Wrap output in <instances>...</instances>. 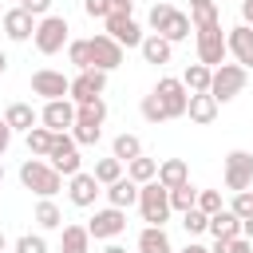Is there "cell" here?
Here are the masks:
<instances>
[{"label":"cell","instance_id":"21","mask_svg":"<svg viewBox=\"0 0 253 253\" xmlns=\"http://www.w3.org/2000/svg\"><path fill=\"white\" fill-rule=\"evenodd\" d=\"M138 182H130V178H119V182H111L103 194H107V206H115V210H130V206H138Z\"/></svg>","mask_w":253,"mask_h":253},{"label":"cell","instance_id":"50","mask_svg":"<svg viewBox=\"0 0 253 253\" xmlns=\"http://www.w3.org/2000/svg\"><path fill=\"white\" fill-rule=\"evenodd\" d=\"M4 71H8V55L0 51V75H4Z\"/></svg>","mask_w":253,"mask_h":253},{"label":"cell","instance_id":"44","mask_svg":"<svg viewBox=\"0 0 253 253\" xmlns=\"http://www.w3.org/2000/svg\"><path fill=\"white\" fill-rule=\"evenodd\" d=\"M20 8H24V12H32V16H40V20H43V16H51V0H20Z\"/></svg>","mask_w":253,"mask_h":253},{"label":"cell","instance_id":"22","mask_svg":"<svg viewBox=\"0 0 253 253\" xmlns=\"http://www.w3.org/2000/svg\"><path fill=\"white\" fill-rule=\"evenodd\" d=\"M217 99L210 95V91H202V95H190V107H186V115H190V123H198V126H210L213 119H217Z\"/></svg>","mask_w":253,"mask_h":253},{"label":"cell","instance_id":"32","mask_svg":"<svg viewBox=\"0 0 253 253\" xmlns=\"http://www.w3.org/2000/svg\"><path fill=\"white\" fill-rule=\"evenodd\" d=\"M126 178L138 182V186H146V182L158 178V162L154 158H134V162H126Z\"/></svg>","mask_w":253,"mask_h":253},{"label":"cell","instance_id":"1","mask_svg":"<svg viewBox=\"0 0 253 253\" xmlns=\"http://www.w3.org/2000/svg\"><path fill=\"white\" fill-rule=\"evenodd\" d=\"M20 182H24V190H32V194H40V198H55V194L63 190V174H59L47 158H28V162L20 166Z\"/></svg>","mask_w":253,"mask_h":253},{"label":"cell","instance_id":"36","mask_svg":"<svg viewBox=\"0 0 253 253\" xmlns=\"http://www.w3.org/2000/svg\"><path fill=\"white\" fill-rule=\"evenodd\" d=\"M198 206V190L186 182V186H178V190H170V210H178V213H190Z\"/></svg>","mask_w":253,"mask_h":253},{"label":"cell","instance_id":"29","mask_svg":"<svg viewBox=\"0 0 253 253\" xmlns=\"http://www.w3.org/2000/svg\"><path fill=\"white\" fill-rule=\"evenodd\" d=\"M210 79H213V67H206V63H190V67L182 71V83H186V91H190V95L210 91Z\"/></svg>","mask_w":253,"mask_h":253},{"label":"cell","instance_id":"38","mask_svg":"<svg viewBox=\"0 0 253 253\" xmlns=\"http://www.w3.org/2000/svg\"><path fill=\"white\" fill-rule=\"evenodd\" d=\"M198 210L202 213H217V210H225V202H221V190H198Z\"/></svg>","mask_w":253,"mask_h":253},{"label":"cell","instance_id":"34","mask_svg":"<svg viewBox=\"0 0 253 253\" xmlns=\"http://www.w3.org/2000/svg\"><path fill=\"white\" fill-rule=\"evenodd\" d=\"M91 174L99 178V186H111V182H119V178H123V162H119L115 154H111V158H99Z\"/></svg>","mask_w":253,"mask_h":253},{"label":"cell","instance_id":"23","mask_svg":"<svg viewBox=\"0 0 253 253\" xmlns=\"http://www.w3.org/2000/svg\"><path fill=\"white\" fill-rule=\"evenodd\" d=\"M210 233H213V241H229V237H241V217L225 206V210H217L213 217H210Z\"/></svg>","mask_w":253,"mask_h":253},{"label":"cell","instance_id":"33","mask_svg":"<svg viewBox=\"0 0 253 253\" xmlns=\"http://www.w3.org/2000/svg\"><path fill=\"white\" fill-rule=\"evenodd\" d=\"M36 221H40V229H59L63 225V213H59V206L51 198H40L36 202Z\"/></svg>","mask_w":253,"mask_h":253},{"label":"cell","instance_id":"17","mask_svg":"<svg viewBox=\"0 0 253 253\" xmlns=\"http://www.w3.org/2000/svg\"><path fill=\"white\" fill-rule=\"evenodd\" d=\"M91 63H95L99 71H115V67L123 63V47H119L107 32H99V36H91Z\"/></svg>","mask_w":253,"mask_h":253},{"label":"cell","instance_id":"5","mask_svg":"<svg viewBox=\"0 0 253 253\" xmlns=\"http://www.w3.org/2000/svg\"><path fill=\"white\" fill-rule=\"evenodd\" d=\"M67 20L63 16H43L40 24H36V36H32V43H36V51L40 55H55V51H63L71 40H67Z\"/></svg>","mask_w":253,"mask_h":253},{"label":"cell","instance_id":"48","mask_svg":"<svg viewBox=\"0 0 253 253\" xmlns=\"http://www.w3.org/2000/svg\"><path fill=\"white\" fill-rule=\"evenodd\" d=\"M178 253H210V249H206V245H198V241H190V245H186V249H178Z\"/></svg>","mask_w":253,"mask_h":253},{"label":"cell","instance_id":"11","mask_svg":"<svg viewBox=\"0 0 253 253\" xmlns=\"http://www.w3.org/2000/svg\"><path fill=\"white\" fill-rule=\"evenodd\" d=\"M47 162H51V166H55L63 178H75V174H79V142H75L71 134H55Z\"/></svg>","mask_w":253,"mask_h":253},{"label":"cell","instance_id":"42","mask_svg":"<svg viewBox=\"0 0 253 253\" xmlns=\"http://www.w3.org/2000/svg\"><path fill=\"white\" fill-rule=\"evenodd\" d=\"M83 12H87L91 20H107V16L115 12V0H83Z\"/></svg>","mask_w":253,"mask_h":253},{"label":"cell","instance_id":"43","mask_svg":"<svg viewBox=\"0 0 253 253\" xmlns=\"http://www.w3.org/2000/svg\"><path fill=\"white\" fill-rule=\"evenodd\" d=\"M210 253H253V241H245V237H229V241H217Z\"/></svg>","mask_w":253,"mask_h":253},{"label":"cell","instance_id":"27","mask_svg":"<svg viewBox=\"0 0 253 253\" xmlns=\"http://www.w3.org/2000/svg\"><path fill=\"white\" fill-rule=\"evenodd\" d=\"M138 253H174V245H170V237H166L162 225H146L138 233Z\"/></svg>","mask_w":253,"mask_h":253},{"label":"cell","instance_id":"30","mask_svg":"<svg viewBox=\"0 0 253 253\" xmlns=\"http://www.w3.org/2000/svg\"><path fill=\"white\" fill-rule=\"evenodd\" d=\"M111 154H115V158H119V162L126 166V162L142 158V138H138V134H126V130H123V134H119V138L111 142Z\"/></svg>","mask_w":253,"mask_h":253},{"label":"cell","instance_id":"6","mask_svg":"<svg viewBox=\"0 0 253 253\" xmlns=\"http://www.w3.org/2000/svg\"><path fill=\"white\" fill-rule=\"evenodd\" d=\"M245 79H249V71H245L241 63H221V67H213L210 95H213L217 103H229V99H237V95L245 91Z\"/></svg>","mask_w":253,"mask_h":253},{"label":"cell","instance_id":"16","mask_svg":"<svg viewBox=\"0 0 253 253\" xmlns=\"http://www.w3.org/2000/svg\"><path fill=\"white\" fill-rule=\"evenodd\" d=\"M36 24H40V20H36L32 12H24L20 4H16L12 12H4V20H0V28H4V36H8L12 43H24V40H32V36H36Z\"/></svg>","mask_w":253,"mask_h":253},{"label":"cell","instance_id":"40","mask_svg":"<svg viewBox=\"0 0 253 253\" xmlns=\"http://www.w3.org/2000/svg\"><path fill=\"white\" fill-rule=\"evenodd\" d=\"M229 210L245 221V217H253V190H241V194H233V202H229Z\"/></svg>","mask_w":253,"mask_h":253},{"label":"cell","instance_id":"12","mask_svg":"<svg viewBox=\"0 0 253 253\" xmlns=\"http://www.w3.org/2000/svg\"><path fill=\"white\" fill-rule=\"evenodd\" d=\"M123 229H126V210H115V206L95 210V217L87 221V233H91L95 241H111V237H119Z\"/></svg>","mask_w":253,"mask_h":253},{"label":"cell","instance_id":"46","mask_svg":"<svg viewBox=\"0 0 253 253\" xmlns=\"http://www.w3.org/2000/svg\"><path fill=\"white\" fill-rule=\"evenodd\" d=\"M241 24L253 28V0H241Z\"/></svg>","mask_w":253,"mask_h":253},{"label":"cell","instance_id":"35","mask_svg":"<svg viewBox=\"0 0 253 253\" xmlns=\"http://www.w3.org/2000/svg\"><path fill=\"white\" fill-rule=\"evenodd\" d=\"M67 59L79 67V71H91L95 63H91V40H71L67 43Z\"/></svg>","mask_w":253,"mask_h":253},{"label":"cell","instance_id":"52","mask_svg":"<svg viewBox=\"0 0 253 253\" xmlns=\"http://www.w3.org/2000/svg\"><path fill=\"white\" fill-rule=\"evenodd\" d=\"M0 182H4V162H0Z\"/></svg>","mask_w":253,"mask_h":253},{"label":"cell","instance_id":"15","mask_svg":"<svg viewBox=\"0 0 253 253\" xmlns=\"http://www.w3.org/2000/svg\"><path fill=\"white\" fill-rule=\"evenodd\" d=\"M103 24H107V36L119 47H142V40H146V32L134 24V16H107Z\"/></svg>","mask_w":253,"mask_h":253},{"label":"cell","instance_id":"7","mask_svg":"<svg viewBox=\"0 0 253 253\" xmlns=\"http://www.w3.org/2000/svg\"><path fill=\"white\" fill-rule=\"evenodd\" d=\"M154 95H158V103L166 107V119H182L186 107H190V91H186V83L174 79V75H162V79L154 83Z\"/></svg>","mask_w":253,"mask_h":253},{"label":"cell","instance_id":"26","mask_svg":"<svg viewBox=\"0 0 253 253\" xmlns=\"http://www.w3.org/2000/svg\"><path fill=\"white\" fill-rule=\"evenodd\" d=\"M91 233L87 225H63V237H59V249L63 253H91Z\"/></svg>","mask_w":253,"mask_h":253},{"label":"cell","instance_id":"8","mask_svg":"<svg viewBox=\"0 0 253 253\" xmlns=\"http://www.w3.org/2000/svg\"><path fill=\"white\" fill-rule=\"evenodd\" d=\"M103 91H107V71H99V67H91V71H79L75 79H71V103L75 107H83V103H95V99H103Z\"/></svg>","mask_w":253,"mask_h":253},{"label":"cell","instance_id":"13","mask_svg":"<svg viewBox=\"0 0 253 253\" xmlns=\"http://www.w3.org/2000/svg\"><path fill=\"white\" fill-rule=\"evenodd\" d=\"M32 95H43L47 103H51V99H67V95H71V79H67L63 71L40 67V71L32 75Z\"/></svg>","mask_w":253,"mask_h":253},{"label":"cell","instance_id":"18","mask_svg":"<svg viewBox=\"0 0 253 253\" xmlns=\"http://www.w3.org/2000/svg\"><path fill=\"white\" fill-rule=\"evenodd\" d=\"M103 194V186H99V178L95 174H75V178H67V198H71V206H95V198Z\"/></svg>","mask_w":253,"mask_h":253},{"label":"cell","instance_id":"53","mask_svg":"<svg viewBox=\"0 0 253 253\" xmlns=\"http://www.w3.org/2000/svg\"><path fill=\"white\" fill-rule=\"evenodd\" d=\"M0 20H4V16H0Z\"/></svg>","mask_w":253,"mask_h":253},{"label":"cell","instance_id":"37","mask_svg":"<svg viewBox=\"0 0 253 253\" xmlns=\"http://www.w3.org/2000/svg\"><path fill=\"white\" fill-rule=\"evenodd\" d=\"M182 225H186V233H190V237H198V233H210V213H202V210L194 206L190 213H182Z\"/></svg>","mask_w":253,"mask_h":253},{"label":"cell","instance_id":"4","mask_svg":"<svg viewBox=\"0 0 253 253\" xmlns=\"http://www.w3.org/2000/svg\"><path fill=\"white\" fill-rule=\"evenodd\" d=\"M138 213H142V221L146 225H166L170 221V190L166 186H158V182H146L142 190H138Z\"/></svg>","mask_w":253,"mask_h":253},{"label":"cell","instance_id":"28","mask_svg":"<svg viewBox=\"0 0 253 253\" xmlns=\"http://www.w3.org/2000/svg\"><path fill=\"white\" fill-rule=\"evenodd\" d=\"M142 59L146 63H170V51H174V43L170 40H162V36H154V32H146V40H142Z\"/></svg>","mask_w":253,"mask_h":253},{"label":"cell","instance_id":"24","mask_svg":"<svg viewBox=\"0 0 253 253\" xmlns=\"http://www.w3.org/2000/svg\"><path fill=\"white\" fill-rule=\"evenodd\" d=\"M190 24H194V32H206V28H221V16H217V0H190Z\"/></svg>","mask_w":253,"mask_h":253},{"label":"cell","instance_id":"51","mask_svg":"<svg viewBox=\"0 0 253 253\" xmlns=\"http://www.w3.org/2000/svg\"><path fill=\"white\" fill-rule=\"evenodd\" d=\"M4 245H8V237H4V233H0V253H4Z\"/></svg>","mask_w":253,"mask_h":253},{"label":"cell","instance_id":"14","mask_svg":"<svg viewBox=\"0 0 253 253\" xmlns=\"http://www.w3.org/2000/svg\"><path fill=\"white\" fill-rule=\"evenodd\" d=\"M40 123H43L47 130H55V134H71V126H75V103H71V99H51V103H43Z\"/></svg>","mask_w":253,"mask_h":253},{"label":"cell","instance_id":"2","mask_svg":"<svg viewBox=\"0 0 253 253\" xmlns=\"http://www.w3.org/2000/svg\"><path fill=\"white\" fill-rule=\"evenodd\" d=\"M150 28H154V36H162V40H170V43H182V40L194 32L190 16L178 12L174 4H154V8H150Z\"/></svg>","mask_w":253,"mask_h":253},{"label":"cell","instance_id":"9","mask_svg":"<svg viewBox=\"0 0 253 253\" xmlns=\"http://www.w3.org/2000/svg\"><path fill=\"white\" fill-rule=\"evenodd\" d=\"M253 186V154L249 150H229L225 154V190L241 194Z\"/></svg>","mask_w":253,"mask_h":253},{"label":"cell","instance_id":"47","mask_svg":"<svg viewBox=\"0 0 253 253\" xmlns=\"http://www.w3.org/2000/svg\"><path fill=\"white\" fill-rule=\"evenodd\" d=\"M241 237H245V241H253V217H245V221H241Z\"/></svg>","mask_w":253,"mask_h":253},{"label":"cell","instance_id":"10","mask_svg":"<svg viewBox=\"0 0 253 253\" xmlns=\"http://www.w3.org/2000/svg\"><path fill=\"white\" fill-rule=\"evenodd\" d=\"M198 36V63L206 67H221L229 47H225V32L221 28H206V32H194Z\"/></svg>","mask_w":253,"mask_h":253},{"label":"cell","instance_id":"49","mask_svg":"<svg viewBox=\"0 0 253 253\" xmlns=\"http://www.w3.org/2000/svg\"><path fill=\"white\" fill-rule=\"evenodd\" d=\"M103 253H126V249H123V245H107Z\"/></svg>","mask_w":253,"mask_h":253},{"label":"cell","instance_id":"20","mask_svg":"<svg viewBox=\"0 0 253 253\" xmlns=\"http://www.w3.org/2000/svg\"><path fill=\"white\" fill-rule=\"evenodd\" d=\"M158 186H166V190H178V186H186L190 182V166H186V158H162L158 162V178H154Z\"/></svg>","mask_w":253,"mask_h":253},{"label":"cell","instance_id":"25","mask_svg":"<svg viewBox=\"0 0 253 253\" xmlns=\"http://www.w3.org/2000/svg\"><path fill=\"white\" fill-rule=\"evenodd\" d=\"M4 123L12 126V130H32L36 123H40V115L32 111V103H8V111H4Z\"/></svg>","mask_w":253,"mask_h":253},{"label":"cell","instance_id":"19","mask_svg":"<svg viewBox=\"0 0 253 253\" xmlns=\"http://www.w3.org/2000/svg\"><path fill=\"white\" fill-rule=\"evenodd\" d=\"M225 47H229V55H233L245 71L253 67V28H245V24L229 28V32H225Z\"/></svg>","mask_w":253,"mask_h":253},{"label":"cell","instance_id":"31","mask_svg":"<svg viewBox=\"0 0 253 253\" xmlns=\"http://www.w3.org/2000/svg\"><path fill=\"white\" fill-rule=\"evenodd\" d=\"M51 142H55V130H47V126H32L28 130V154L47 158L51 154Z\"/></svg>","mask_w":253,"mask_h":253},{"label":"cell","instance_id":"45","mask_svg":"<svg viewBox=\"0 0 253 253\" xmlns=\"http://www.w3.org/2000/svg\"><path fill=\"white\" fill-rule=\"evenodd\" d=\"M8 146H12V126H8L4 119H0V158L8 154Z\"/></svg>","mask_w":253,"mask_h":253},{"label":"cell","instance_id":"39","mask_svg":"<svg viewBox=\"0 0 253 253\" xmlns=\"http://www.w3.org/2000/svg\"><path fill=\"white\" fill-rule=\"evenodd\" d=\"M142 119H146V123H166V107L158 103V95H154V91L142 99Z\"/></svg>","mask_w":253,"mask_h":253},{"label":"cell","instance_id":"41","mask_svg":"<svg viewBox=\"0 0 253 253\" xmlns=\"http://www.w3.org/2000/svg\"><path fill=\"white\" fill-rule=\"evenodd\" d=\"M16 253H47V241L40 233H24V237H16Z\"/></svg>","mask_w":253,"mask_h":253},{"label":"cell","instance_id":"3","mask_svg":"<svg viewBox=\"0 0 253 253\" xmlns=\"http://www.w3.org/2000/svg\"><path fill=\"white\" fill-rule=\"evenodd\" d=\"M103 119H107V103H103V99L75 107V126H71V138H75L79 146H95V142L103 138Z\"/></svg>","mask_w":253,"mask_h":253}]
</instances>
